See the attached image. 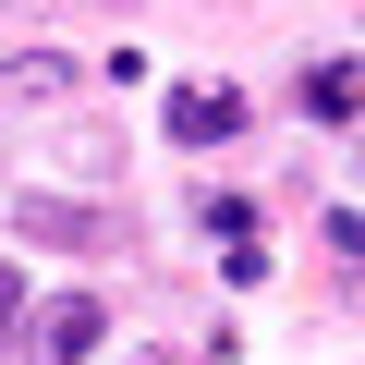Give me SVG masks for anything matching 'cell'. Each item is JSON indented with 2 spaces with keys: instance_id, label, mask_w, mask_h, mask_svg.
<instances>
[{
  "instance_id": "1",
  "label": "cell",
  "mask_w": 365,
  "mask_h": 365,
  "mask_svg": "<svg viewBox=\"0 0 365 365\" xmlns=\"http://www.w3.org/2000/svg\"><path fill=\"white\" fill-rule=\"evenodd\" d=\"M98 329H110V317H98V292H49V304L25 317V341H13V365H86V353H98Z\"/></svg>"
},
{
  "instance_id": "2",
  "label": "cell",
  "mask_w": 365,
  "mask_h": 365,
  "mask_svg": "<svg viewBox=\"0 0 365 365\" xmlns=\"http://www.w3.org/2000/svg\"><path fill=\"white\" fill-rule=\"evenodd\" d=\"M13 232H25V244H86V256H110V244H122V220H110V207H86V195H13Z\"/></svg>"
},
{
  "instance_id": "3",
  "label": "cell",
  "mask_w": 365,
  "mask_h": 365,
  "mask_svg": "<svg viewBox=\"0 0 365 365\" xmlns=\"http://www.w3.org/2000/svg\"><path fill=\"white\" fill-rule=\"evenodd\" d=\"M158 122H170V146H232V134H244V98H232V86H170Z\"/></svg>"
},
{
  "instance_id": "4",
  "label": "cell",
  "mask_w": 365,
  "mask_h": 365,
  "mask_svg": "<svg viewBox=\"0 0 365 365\" xmlns=\"http://www.w3.org/2000/svg\"><path fill=\"white\" fill-rule=\"evenodd\" d=\"M304 110H317V122H353V110H365V61H317V73H304Z\"/></svg>"
},
{
  "instance_id": "5",
  "label": "cell",
  "mask_w": 365,
  "mask_h": 365,
  "mask_svg": "<svg viewBox=\"0 0 365 365\" xmlns=\"http://www.w3.org/2000/svg\"><path fill=\"white\" fill-rule=\"evenodd\" d=\"M61 86H73V61H61V49H37V61H13V73H0V98H13V110H49Z\"/></svg>"
},
{
  "instance_id": "6",
  "label": "cell",
  "mask_w": 365,
  "mask_h": 365,
  "mask_svg": "<svg viewBox=\"0 0 365 365\" xmlns=\"http://www.w3.org/2000/svg\"><path fill=\"white\" fill-rule=\"evenodd\" d=\"M25 317H37V304H25V280H13V268H0V353H13V341H25Z\"/></svg>"
}]
</instances>
